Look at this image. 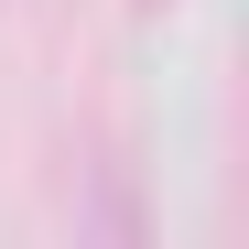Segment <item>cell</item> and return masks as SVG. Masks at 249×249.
Listing matches in <instances>:
<instances>
[{"label":"cell","instance_id":"obj_1","mask_svg":"<svg viewBox=\"0 0 249 249\" xmlns=\"http://www.w3.org/2000/svg\"><path fill=\"white\" fill-rule=\"evenodd\" d=\"M76 228H98V238H141L152 228V206H141V184H130V152H98L87 162V195L65 206Z\"/></svg>","mask_w":249,"mask_h":249},{"label":"cell","instance_id":"obj_2","mask_svg":"<svg viewBox=\"0 0 249 249\" xmlns=\"http://www.w3.org/2000/svg\"><path fill=\"white\" fill-rule=\"evenodd\" d=\"M141 11H162V0H141Z\"/></svg>","mask_w":249,"mask_h":249}]
</instances>
